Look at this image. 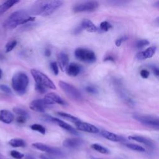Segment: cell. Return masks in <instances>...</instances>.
Here are the masks:
<instances>
[{
  "label": "cell",
  "instance_id": "6da1fadb",
  "mask_svg": "<svg viewBox=\"0 0 159 159\" xmlns=\"http://www.w3.org/2000/svg\"><path fill=\"white\" fill-rule=\"evenodd\" d=\"M63 4L62 1H40L36 2L30 8L29 15L48 16Z\"/></svg>",
  "mask_w": 159,
  "mask_h": 159
},
{
  "label": "cell",
  "instance_id": "7a4b0ae2",
  "mask_svg": "<svg viewBox=\"0 0 159 159\" xmlns=\"http://www.w3.org/2000/svg\"><path fill=\"white\" fill-rule=\"evenodd\" d=\"M34 20L35 17L30 16L25 11L19 10L12 12L7 18L3 24V26L6 29H13L19 25L24 24Z\"/></svg>",
  "mask_w": 159,
  "mask_h": 159
},
{
  "label": "cell",
  "instance_id": "3957f363",
  "mask_svg": "<svg viewBox=\"0 0 159 159\" xmlns=\"http://www.w3.org/2000/svg\"><path fill=\"white\" fill-rule=\"evenodd\" d=\"M29 84V78L24 72H18L12 78L13 89L19 94H24Z\"/></svg>",
  "mask_w": 159,
  "mask_h": 159
},
{
  "label": "cell",
  "instance_id": "277c9868",
  "mask_svg": "<svg viewBox=\"0 0 159 159\" xmlns=\"http://www.w3.org/2000/svg\"><path fill=\"white\" fill-rule=\"evenodd\" d=\"M30 73L37 84L52 89H56V86L53 81L45 74L35 69H32Z\"/></svg>",
  "mask_w": 159,
  "mask_h": 159
},
{
  "label": "cell",
  "instance_id": "5b68a950",
  "mask_svg": "<svg viewBox=\"0 0 159 159\" xmlns=\"http://www.w3.org/2000/svg\"><path fill=\"white\" fill-rule=\"evenodd\" d=\"M132 117L135 120L147 127H150L155 129H158L159 128L158 118L157 116L134 113L132 115Z\"/></svg>",
  "mask_w": 159,
  "mask_h": 159
},
{
  "label": "cell",
  "instance_id": "8992f818",
  "mask_svg": "<svg viewBox=\"0 0 159 159\" xmlns=\"http://www.w3.org/2000/svg\"><path fill=\"white\" fill-rule=\"evenodd\" d=\"M59 86L62 91L66 94V96L75 101H81L83 96L80 91L73 85L68 83L60 81L58 82Z\"/></svg>",
  "mask_w": 159,
  "mask_h": 159
},
{
  "label": "cell",
  "instance_id": "52a82bcc",
  "mask_svg": "<svg viewBox=\"0 0 159 159\" xmlns=\"http://www.w3.org/2000/svg\"><path fill=\"white\" fill-rule=\"evenodd\" d=\"M75 55L79 60L86 63H94L96 60L94 52L91 50L84 48H78L76 49Z\"/></svg>",
  "mask_w": 159,
  "mask_h": 159
},
{
  "label": "cell",
  "instance_id": "ba28073f",
  "mask_svg": "<svg viewBox=\"0 0 159 159\" xmlns=\"http://www.w3.org/2000/svg\"><path fill=\"white\" fill-rule=\"evenodd\" d=\"M99 7L97 1H85L75 4L73 7V11L75 13L82 12H90L96 10Z\"/></svg>",
  "mask_w": 159,
  "mask_h": 159
},
{
  "label": "cell",
  "instance_id": "9c48e42d",
  "mask_svg": "<svg viewBox=\"0 0 159 159\" xmlns=\"http://www.w3.org/2000/svg\"><path fill=\"white\" fill-rule=\"evenodd\" d=\"M32 147L37 150L43 151L46 152L47 153L53 155L57 157H61L63 155V152L58 148L56 147H52L50 146H48L47 145L43 144L42 143H32Z\"/></svg>",
  "mask_w": 159,
  "mask_h": 159
},
{
  "label": "cell",
  "instance_id": "30bf717a",
  "mask_svg": "<svg viewBox=\"0 0 159 159\" xmlns=\"http://www.w3.org/2000/svg\"><path fill=\"white\" fill-rule=\"evenodd\" d=\"M44 119L45 120H47L48 122H52V123H54V124L58 125L60 127L67 130L68 132H69L70 133H71L72 134L78 135V132L76 131V129H75L70 124L66 123L65 121H63L62 120H60L59 119L55 118V117H53L49 116H44Z\"/></svg>",
  "mask_w": 159,
  "mask_h": 159
},
{
  "label": "cell",
  "instance_id": "8fae6325",
  "mask_svg": "<svg viewBox=\"0 0 159 159\" xmlns=\"http://www.w3.org/2000/svg\"><path fill=\"white\" fill-rule=\"evenodd\" d=\"M43 99L45 102L49 106L54 104H58L60 105L66 104V102L59 95L55 93H50L46 94Z\"/></svg>",
  "mask_w": 159,
  "mask_h": 159
},
{
  "label": "cell",
  "instance_id": "7c38bea8",
  "mask_svg": "<svg viewBox=\"0 0 159 159\" xmlns=\"http://www.w3.org/2000/svg\"><path fill=\"white\" fill-rule=\"evenodd\" d=\"M49 106V105L45 102L43 99L34 100L29 104L30 109L38 112H45V109Z\"/></svg>",
  "mask_w": 159,
  "mask_h": 159
},
{
  "label": "cell",
  "instance_id": "4fadbf2b",
  "mask_svg": "<svg viewBox=\"0 0 159 159\" xmlns=\"http://www.w3.org/2000/svg\"><path fill=\"white\" fill-rule=\"evenodd\" d=\"M75 125L78 130L81 131L93 134H96L99 132L98 128H97L94 125L85 122H82L81 120H79L78 122H76Z\"/></svg>",
  "mask_w": 159,
  "mask_h": 159
},
{
  "label": "cell",
  "instance_id": "5bb4252c",
  "mask_svg": "<svg viewBox=\"0 0 159 159\" xmlns=\"http://www.w3.org/2000/svg\"><path fill=\"white\" fill-rule=\"evenodd\" d=\"M156 50H157V47L155 46H152L145 49V50L139 52L138 53H137L135 57L137 59L140 60L150 58L154 55V54L156 52Z\"/></svg>",
  "mask_w": 159,
  "mask_h": 159
},
{
  "label": "cell",
  "instance_id": "9a60e30c",
  "mask_svg": "<svg viewBox=\"0 0 159 159\" xmlns=\"http://www.w3.org/2000/svg\"><path fill=\"white\" fill-rule=\"evenodd\" d=\"M57 62L62 71H66V69L69 65V58L68 55L65 52H60L57 55Z\"/></svg>",
  "mask_w": 159,
  "mask_h": 159
},
{
  "label": "cell",
  "instance_id": "2e32d148",
  "mask_svg": "<svg viewBox=\"0 0 159 159\" xmlns=\"http://www.w3.org/2000/svg\"><path fill=\"white\" fill-rule=\"evenodd\" d=\"M83 143V140L78 138L66 139L63 142V145L66 148H75L79 147Z\"/></svg>",
  "mask_w": 159,
  "mask_h": 159
},
{
  "label": "cell",
  "instance_id": "e0dca14e",
  "mask_svg": "<svg viewBox=\"0 0 159 159\" xmlns=\"http://www.w3.org/2000/svg\"><path fill=\"white\" fill-rule=\"evenodd\" d=\"M81 71V66L76 63H70L66 69V72L67 75L70 76H76L80 73Z\"/></svg>",
  "mask_w": 159,
  "mask_h": 159
},
{
  "label": "cell",
  "instance_id": "ac0fdd59",
  "mask_svg": "<svg viewBox=\"0 0 159 159\" xmlns=\"http://www.w3.org/2000/svg\"><path fill=\"white\" fill-rule=\"evenodd\" d=\"M14 119V116L12 113L6 109L0 111V121L5 124H11Z\"/></svg>",
  "mask_w": 159,
  "mask_h": 159
},
{
  "label": "cell",
  "instance_id": "d6986e66",
  "mask_svg": "<svg viewBox=\"0 0 159 159\" xmlns=\"http://www.w3.org/2000/svg\"><path fill=\"white\" fill-rule=\"evenodd\" d=\"M129 139L130 140H133L139 142L140 143H143L145 145L150 147L153 148L155 147V144H154L152 140H150L148 138H146L145 137L139 136V135H130L129 137Z\"/></svg>",
  "mask_w": 159,
  "mask_h": 159
},
{
  "label": "cell",
  "instance_id": "ffe728a7",
  "mask_svg": "<svg viewBox=\"0 0 159 159\" xmlns=\"http://www.w3.org/2000/svg\"><path fill=\"white\" fill-rule=\"evenodd\" d=\"M81 26L83 29H84L89 32H95L98 30L97 27L89 19H83Z\"/></svg>",
  "mask_w": 159,
  "mask_h": 159
},
{
  "label": "cell",
  "instance_id": "44dd1931",
  "mask_svg": "<svg viewBox=\"0 0 159 159\" xmlns=\"http://www.w3.org/2000/svg\"><path fill=\"white\" fill-rule=\"evenodd\" d=\"M19 1L17 0H8L0 4V16L4 14L8 9L12 7L14 5L18 3Z\"/></svg>",
  "mask_w": 159,
  "mask_h": 159
},
{
  "label": "cell",
  "instance_id": "7402d4cb",
  "mask_svg": "<svg viewBox=\"0 0 159 159\" xmlns=\"http://www.w3.org/2000/svg\"><path fill=\"white\" fill-rule=\"evenodd\" d=\"M101 134L103 137L111 141L119 142L122 140V138L120 136L107 130H102L101 131Z\"/></svg>",
  "mask_w": 159,
  "mask_h": 159
},
{
  "label": "cell",
  "instance_id": "603a6c76",
  "mask_svg": "<svg viewBox=\"0 0 159 159\" xmlns=\"http://www.w3.org/2000/svg\"><path fill=\"white\" fill-rule=\"evenodd\" d=\"M57 114L59 116L61 117L62 118H64L65 119L68 120H69V121H70V122H73V123H75V124L76 122H78L79 120H80L78 118H77L76 117H75V116H73V115H71V114H68V113H66V112H57Z\"/></svg>",
  "mask_w": 159,
  "mask_h": 159
},
{
  "label": "cell",
  "instance_id": "cb8c5ba5",
  "mask_svg": "<svg viewBox=\"0 0 159 159\" xmlns=\"http://www.w3.org/2000/svg\"><path fill=\"white\" fill-rule=\"evenodd\" d=\"M9 144L13 147H23L25 145V142L22 139H12L9 141Z\"/></svg>",
  "mask_w": 159,
  "mask_h": 159
},
{
  "label": "cell",
  "instance_id": "d4e9b609",
  "mask_svg": "<svg viewBox=\"0 0 159 159\" xmlns=\"http://www.w3.org/2000/svg\"><path fill=\"white\" fill-rule=\"evenodd\" d=\"M91 147L94 149L95 150L103 153V154H108L109 153V151L104 147L102 146L101 145H99L98 143H93L91 145Z\"/></svg>",
  "mask_w": 159,
  "mask_h": 159
},
{
  "label": "cell",
  "instance_id": "484cf974",
  "mask_svg": "<svg viewBox=\"0 0 159 159\" xmlns=\"http://www.w3.org/2000/svg\"><path fill=\"white\" fill-rule=\"evenodd\" d=\"M13 111L16 114L19 115V116H23L26 118L29 117L28 112L24 109L19 107H15L13 108Z\"/></svg>",
  "mask_w": 159,
  "mask_h": 159
},
{
  "label": "cell",
  "instance_id": "4316f807",
  "mask_svg": "<svg viewBox=\"0 0 159 159\" xmlns=\"http://www.w3.org/2000/svg\"><path fill=\"white\" fill-rule=\"evenodd\" d=\"M126 146H127V147H128L129 148H130L132 150H135V151H137V152H143L145 150L143 147L140 146L137 144H135V143H127Z\"/></svg>",
  "mask_w": 159,
  "mask_h": 159
},
{
  "label": "cell",
  "instance_id": "83f0119b",
  "mask_svg": "<svg viewBox=\"0 0 159 159\" xmlns=\"http://www.w3.org/2000/svg\"><path fill=\"white\" fill-rule=\"evenodd\" d=\"M30 128L31 129H32L33 130H35V131H37L40 133H41L42 134H45V132H46V130H45V128L40 125V124H32L31 126H30Z\"/></svg>",
  "mask_w": 159,
  "mask_h": 159
},
{
  "label": "cell",
  "instance_id": "f1b7e54d",
  "mask_svg": "<svg viewBox=\"0 0 159 159\" xmlns=\"http://www.w3.org/2000/svg\"><path fill=\"white\" fill-rule=\"evenodd\" d=\"M111 25L107 21L102 22L99 25V29L102 32H107L111 28Z\"/></svg>",
  "mask_w": 159,
  "mask_h": 159
},
{
  "label": "cell",
  "instance_id": "f546056e",
  "mask_svg": "<svg viewBox=\"0 0 159 159\" xmlns=\"http://www.w3.org/2000/svg\"><path fill=\"white\" fill-rule=\"evenodd\" d=\"M149 44V41L147 39H140L135 43V47L137 48H142Z\"/></svg>",
  "mask_w": 159,
  "mask_h": 159
},
{
  "label": "cell",
  "instance_id": "4dcf8cb0",
  "mask_svg": "<svg viewBox=\"0 0 159 159\" xmlns=\"http://www.w3.org/2000/svg\"><path fill=\"white\" fill-rule=\"evenodd\" d=\"M16 45H17V41L16 40H13L9 42L6 45V52L7 53L12 50L14 48V47L16 46Z\"/></svg>",
  "mask_w": 159,
  "mask_h": 159
},
{
  "label": "cell",
  "instance_id": "1f68e13d",
  "mask_svg": "<svg viewBox=\"0 0 159 159\" xmlns=\"http://www.w3.org/2000/svg\"><path fill=\"white\" fill-rule=\"evenodd\" d=\"M10 155L15 159H22L24 157V155L23 153H20L16 150H12L10 152Z\"/></svg>",
  "mask_w": 159,
  "mask_h": 159
},
{
  "label": "cell",
  "instance_id": "d6a6232c",
  "mask_svg": "<svg viewBox=\"0 0 159 159\" xmlns=\"http://www.w3.org/2000/svg\"><path fill=\"white\" fill-rule=\"evenodd\" d=\"M50 68H51L52 71H53V74L55 75H57L58 74L59 70H58V66L57 62H55V61L51 62L50 64Z\"/></svg>",
  "mask_w": 159,
  "mask_h": 159
},
{
  "label": "cell",
  "instance_id": "836d02e7",
  "mask_svg": "<svg viewBox=\"0 0 159 159\" xmlns=\"http://www.w3.org/2000/svg\"><path fill=\"white\" fill-rule=\"evenodd\" d=\"M86 91L90 94H96L98 93V90L97 89L92 85H88L86 88H85Z\"/></svg>",
  "mask_w": 159,
  "mask_h": 159
},
{
  "label": "cell",
  "instance_id": "e575fe53",
  "mask_svg": "<svg viewBox=\"0 0 159 159\" xmlns=\"http://www.w3.org/2000/svg\"><path fill=\"white\" fill-rule=\"evenodd\" d=\"M59 157L53 155H51V154H42L40 155V159H58Z\"/></svg>",
  "mask_w": 159,
  "mask_h": 159
},
{
  "label": "cell",
  "instance_id": "d590c367",
  "mask_svg": "<svg viewBox=\"0 0 159 159\" xmlns=\"http://www.w3.org/2000/svg\"><path fill=\"white\" fill-rule=\"evenodd\" d=\"M0 90L4 92L7 94H11L12 91L11 89L5 84H0Z\"/></svg>",
  "mask_w": 159,
  "mask_h": 159
},
{
  "label": "cell",
  "instance_id": "8d00e7d4",
  "mask_svg": "<svg viewBox=\"0 0 159 159\" xmlns=\"http://www.w3.org/2000/svg\"><path fill=\"white\" fill-rule=\"evenodd\" d=\"M35 89L40 93H44L46 92V88L39 84H35Z\"/></svg>",
  "mask_w": 159,
  "mask_h": 159
},
{
  "label": "cell",
  "instance_id": "74e56055",
  "mask_svg": "<svg viewBox=\"0 0 159 159\" xmlns=\"http://www.w3.org/2000/svg\"><path fill=\"white\" fill-rule=\"evenodd\" d=\"M127 37H126V36H123V37H121L119 38V39H117L116 40V46H117V47L120 46V45L122 44V43L124 41H125V40H127Z\"/></svg>",
  "mask_w": 159,
  "mask_h": 159
},
{
  "label": "cell",
  "instance_id": "f35d334b",
  "mask_svg": "<svg viewBox=\"0 0 159 159\" xmlns=\"http://www.w3.org/2000/svg\"><path fill=\"white\" fill-rule=\"evenodd\" d=\"M149 71L147 70H142L140 72V75L143 78H147L149 76Z\"/></svg>",
  "mask_w": 159,
  "mask_h": 159
},
{
  "label": "cell",
  "instance_id": "ab89813d",
  "mask_svg": "<svg viewBox=\"0 0 159 159\" xmlns=\"http://www.w3.org/2000/svg\"><path fill=\"white\" fill-rule=\"evenodd\" d=\"M26 120H27V118L25 117H23V116H18L17 117V119H16V121L17 123L19 124H24L25 122H26Z\"/></svg>",
  "mask_w": 159,
  "mask_h": 159
},
{
  "label": "cell",
  "instance_id": "60d3db41",
  "mask_svg": "<svg viewBox=\"0 0 159 159\" xmlns=\"http://www.w3.org/2000/svg\"><path fill=\"white\" fill-rule=\"evenodd\" d=\"M151 68H152V71H153V73H154V75H155L157 77H158V74H159L158 68L157 66H155V65L152 66Z\"/></svg>",
  "mask_w": 159,
  "mask_h": 159
},
{
  "label": "cell",
  "instance_id": "b9f144b4",
  "mask_svg": "<svg viewBox=\"0 0 159 159\" xmlns=\"http://www.w3.org/2000/svg\"><path fill=\"white\" fill-rule=\"evenodd\" d=\"M104 61H114V58H113L112 56H111V55H107V56H106V57L104 58Z\"/></svg>",
  "mask_w": 159,
  "mask_h": 159
},
{
  "label": "cell",
  "instance_id": "7bdbcfd3",
  "mask_svg": "<svg viewBox=\"0 0 159 159\" xmlns=\"http://www.w3.org/2000/svg\"><path fill=\"white\" fill-rule=\"evenodd\" d=\"M44 54L46 57H50L51 55V51L48 48H46L44 52Z\"/></svg>",
  "mask_w": 159,
  "mask_h": 159
},
{
  "label": "cell",
  "instance_id": "ee69618b",
  "mask_svg": "<svg viewBox=\"0 0 159 159\" xmlns=\"http://www.w3.org/2000/svg\"><path fill=\"white\" fill-rule=\"evenodd\" d=\"M82 30H83V29H82L81 26L80 25V26H79L77 29H76L75 30L74 33H75V34H78V33H80Z\"/></svg>",
  "mask_w": 159,
  "mask_h": 159
},
{
  "label": "cell",
  "instance_id": "f6af8a7d",
  "mask_svg": "<svg viewBox=\"0 0 159 159\" xmlns=\"http://www.w3.org/2000/svg\"><path fill=\"white\" fill-rule=\"evenodd\" d=\"M25 159H35V158L34 157H33L32 156H31V155H27L25 157Z\"/></svg>",
  "mask_w": 159,
  "mask_h": 159
},
{
  "label": "cell",
  "instance_id": "bcb514c9",
  "mask_svg": "<svg viewBox=\"0 0 159 159\" xmlns=\"http://www.w3.org/2000/svg\"><path fill=\"white\" fill-rule=\"evenodd\" d=\"M158 3H159V2L157 1V2H156V5H155L154 6H155V7H157L158 8Z\"/></svg>",
  "mask_w": 159,
  "mask_h": 159
},
{
  "label": "cell",
  "instance_id": "7dc6e473",
  "mask_svg": "<svg viewBox=\"0 0 159 159\" xmlns=\"http://www.w3.org/2000/svg\"><path fill=\"white\" fill-rule=\"evenodd\" d=\"M1 76H2V71H1V70L0 69V78H1Z\"/></svg>",
  "mask_w": 159,
  "mask_h": 159
},
{
  "label": "cell",
  "instance_id": "c3c4849f",
  "mask_svg": "<svg viewBox=\"0 0 159 159\" xmlns=\"http://www.w3.org/2000/svg\"><path fill=\"white\" fill-rule=\"evenodd\" d=\"M2 155L0 153V159H2Z\"/></svg>",
  "mask_w": 159,
  "mask_h": 159
},
{
  "label": "cell",
  "instance_id": "681fc988",
  "mask_svg": "<svg viewBox=\"0 0 159 159\" xmlns=\"http://www.w3.org/2000/svg\"><path fill=\"white\" fill-rule=\"evenodd\" d=\"M91 159H99V158H91Z\"/></svg>",
  "mask_w": 159,
  "mask_h": 159
}]
</instances>
